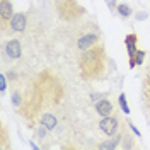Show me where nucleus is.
I'll return each instance as SVG.
<instances>
[{"mask_svg": "<svg viewBox=\"0 0 150 150\" xmlns=\"http://www.w3.org/2000/svg\"><path fill=\"white\" fill-rule=\"evenodd\" d=\"M14 17V7L10 0H0V28L2 31H7L10 28V21Z\"/></svg>", "mask_w": 150, "mask_h": 150, "instance_id": "nucleus-3", "label": "nucleus"}, {"mask_svg": "<svg viewBox=\"0 0 150 150\" xmlns=\"http://www.w3.org/2000/svg\"><path fill=\"white\" fill-rule=\"evenodd\" d=\"M126 125L130 126V130L133 131V133H135L137 137H140V131H138V130H137V128H135V125H133V123H131V121H128V123H126Z\"/></svg>", "mask_w": 150, "mask_h": 150, "instance_id": "nucleus-18", "label": "nucleus"}, {"mask_svg": "<svg viewBox=\"0 0 150 150\" xmlns=\"http://www.w3.org/2000/svg\"><path fill=\"white\" fill-rule=\"evenodd\" d=\"M123 140V130L118 133V137H114V138H111V140H106V142H103V143H99V149L101 150H111V149H116L118 147V143Z\"/></svg>", "mask_w": 150, "mask_h": 150, "instance_id": "nucleus-12", "label": "nucleus"}, {"mask_svg": "<svg viewBox=\"0 0 150 150\" xmlns=\"http://www.w3.org/2000/svg\"><path fill=\"white\" fill-rule=\"evenodd\" d=\"M112 111H114V106H112V103L108 99V97H106V99H99V101H96V112H97L101 118L112 114Z\"/></svg>", "mask_w": 150, "mask_h": 150, "instance_id": "nucleus-9", "label": "nucleus"}, {"mask_svg": "<svg viewBox=\"0 0 150 150\" xmlns=\"http://www.w3.org/2000/svg\"><path fill=\"white\" fill-rule=\"evenodd\" d=\"M137 19L138 21H143V19H147V14L145 12H140V14H137Z\"/></svg>", "mask_w": 150, "mask_h": 150, "instance_id": "nucleus-21", "label": "nucleus"}, {"mask_svg": "<svg viewBox=\"0 0 150 150\" xmlns=\"http://www.w3.org/2000/svg\"><path fill=\"white\" fill-rule=\"evenodd\" d=\"M145 56H147V53H145V51H142V50H138V51L135 53V58H133V62L130 63V68H135L137 65H142Z\"/></svg>", "mask_w": 150, "mask_h": 150, "instance_id": "nucleus-14", "label": "nucleus"}, {"mask_svg": "<svg viewBox=\"0 0 150 150\" xmlns=\"http://www.w3.org/2000/svg\"><path fill=\"white\" fill-rule=\"evenodd\" d=\"M116 10H118L120 17H123V19H128L131 16V7L130 5H126V4H120V5L116 7Z\"/></svg>", "mask_w": 150, "mask_h": 150, "instance_id": "nucleus-13", "label": "nucleus"}, {"mask_svg": "<svg viewBox=\"0 0 150 150\" xmlns=\"http://www.w3.org/2000/svg\"><path fill=\"white\" fill-rule=\"evenodd\" d=\"M118 103H120V106H121V111L125 112V114H130V108H128V103H126V96L125 94H120V97H118Z\"/></svg>", "mask_w": 150, "mask_h": 150, "instance_id": "nucleus-15", "label": "nucleus"}, {"mask_svg": "<svg viewBox=\"0 0 150 150\" xmlns=\"http://www.w3.org/2000/svg\"><path fill=\"white\" fill-rule=\"evenodd\" d=\"M97 43H99V34L89 33V34H84V36L79 38V41H77V46H79V50L85 51V50H89L91 46L97 45Z\"/></svg>", "mask_w": 150, "mask_h": 150, "instance_id": "nucleus-8", "label": "nucleus"}, {"mask_svg": "<svg viewBox=\"0 0 150 150\" xmlns=\"http://www.w3.org/2000/svg\"><path fill=\"white\" fill-rule=\"evenodd\" d=\"M101 96H103V94H91V99H92V101H99Z\"/></svg>", "mask_w": 150, "mask_h": 150, "instance_id": "nucleus-20", "label": "nucleus"}, {"mask_svg": "<svg viewBox=\"0 0 150 150\" xmlns=\"http://www.w3.org/2000/svg\"><path fill=\"white\" fill-rule=\"evenodd\" d=\"M39 125H45L48 130H53L58 121H56V118L53 116V112H43L41 116H39Z\"/></svg>", "mask_w": 150, "mask_h": 150, "instance_id": "nucleus-11", "label": "nucleus"}, {"mask_svg": "<svg viewBox=\"0 0 150 150\" xmlns=\"http://www.w3.org/2000/svg\"><path fill=\"white\" fill-rule=\"evenodd\" d=\"M55 10L60 16V19H63L67 22L77 21L80 16L85 14V9L77 0H55Z\"/></svg>", "mask_w": 150, "mask_h": 150, "instance_id": "nucleus-2", "label": "nucleus"}, {"mask_svg": "<svg viewBox=\"0 0 150 150\" xmlns=\"http://www.w3.org/2000/svg\"><path fill=\"white\" fill-rule=\"evenodd\" d=\"M99 128L103 133H106L108 137H114L116 133H120V120L116 116H104L103 120L99 121Z\"/></svg>", "mask_w": 150, "mask_h": 150, "instance_id": "nucleus-4", "label": "nucleus"}, {"mask_svg": "<svg viewBox=\"0 0 150 150\" xmlns=\"http://www.w3.org/2000/svg\"><path fill=\"white\" fill-rule=\"evenodd\" d=\"M125 45H126V50H128V58H130V63L135 58V53L138 51V34L137 33H130L125 38Z\"/></svg>", "mask_w": 150, "mask_h": 150, "instance_id": "nucleus-6", "label": "nucleus"}, {"mask_svg": "<svg viewBox=\"0 0 150 150\" xmlns=\"http://www.w3.org/2000/svg\"><path fill=\"white\" fill-rule=\"evenodd\" d=\"M5 85H7V82H5V75L2 74L0 75V91H2V92L5 91Z\"/></svg>", "mask_w": 150, "mask_h": 150, "instance_id": "nucleus-17", "label": "nucleus"}, {"mask_svg": "<svg viewBox=\"0 0 150 150\" xmlns=\"http://www.w3.org/2000/svg\"><path fill=\"white\" fill-rule=\"evenodd\" d=\"M108 53L103 43H97L85 50L79 60V72L82 80H101L106 77Z\"/></svg>", "mask_w": 150, "mask_h": 150, "instance_id": "nucleus-1", "label": "nucleus"}, {"mask_svg": "<svg viewBox=\"0 0 150 150\" xmlns=\"http://www.w3.org/2000/svg\"><path fill=\"white\" fill-rule=\"evenodd\" d=\"M21 103H22V97H21V92H17V91H16V92L12 94V104H14L16 108H19V106H21Z\"/></svg>", "mask_w": 150, "mask_h": 150, "instance_id": "nucleus-16", "label": "nucleus"}, {"mask_svg": "<svg viewBox=\"0 0 150 150\" xmlns=\"http://www.w3.org/2000/svg\"><path fill=\"white\" fill-rule=\"evenodd\" d=\"M4 51H5V55L9 56V58H12V60L21 58V55H22L21 41H19V39H9V41L5 43V46H4Z\"/></svg>", "mask_w": 150, "mask_h": 150, "instance_id": "nucleus-5", "label": "nucleus"}, {"mask_svg": "<svg viewBox=\"0 0 150 150\" xmlns=\"http://www.w3.org/2000/svg\"><path fill=\"white\" fill-rule=\"evenodd\" d=\"M31 147H33V149H34V150H38V145H36V143H34V142H33V140H31Z\"/></svg>", "mask_w": 150, "mask_h": 150, "instance_id": "nucleus-22", "label": "nucleus"}, {"mask_svg": "<svg viewBox=\"0 0 150 150\" xmlns=\"http://www.w3.org/2000/svg\"><path fill=\"white\" fill-rule=\"evenodd\" d=\"M106 4L109 5V9H111V10L116 9V0H106Z\"/></svg>", "mask_w": 150, "mask_h": 150, "instance_id": "nucleus-19", "label": "nucleus"}, {"mask_svg": "<svg viewBox=\"0 0 150 150\" xmlns=\"http://www.w3.org/2000/svg\"><path fill=\"white\" fill-rule=\"evenodd\" d=\"M28 26V14L26 12H17V14H14V17L10 21V29L12 31H16V33H21V31H24Z\"/></svg>", "mask_w": 150, "mask_h": 150, "instance_id": "nucleus-7", "label": "nucleus"}, {"mask_svg": "<svg viewBox=\"0 0 150 150\" xmlns=\"http://www.w3.org/2000/svg\"><path fill=\"white\" fill-rule=\"evenodd\" d=\"M142 94H143V101L150 106V67L143 75V84H142Z\"/></svg>", "mask_w": 150, "mask_h": 150, "instance_id": "nucleus-10", "label": "nucleus"}]
</instances>
